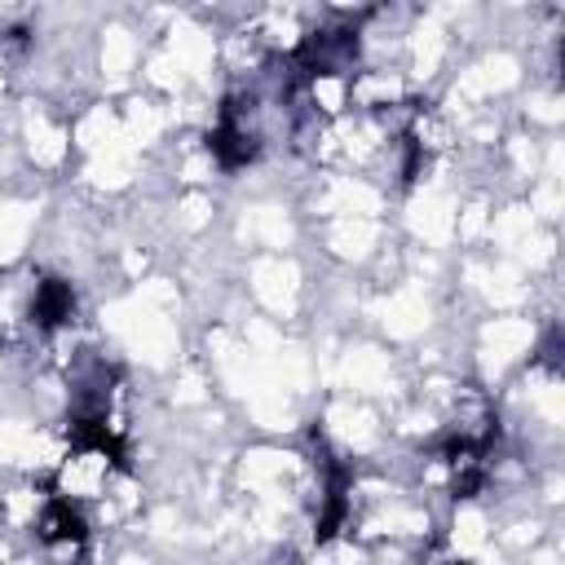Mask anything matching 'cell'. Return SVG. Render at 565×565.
Masks as SVG:
<instances>
[{"instance_id": "1", "label": "cell", "mask_w": 565, "mask_h": 565, "mask_svg": "<svg viewBox=\"0 0 565 565\" xmlns=\"http://www.w3.org/2000/svg\"><path fill=\"white\" fill-rule=\"evenodd\" d=\"M35 534H40V543H44V552L57 561V565H66V561H75L79 556V547H84V516H79V508L71 503V499H62V494H53L40 512H35Z\"/></svg>"}, {"instance_id": "2", "label": "cell", "mask_w": 565, "mask_h": 565, "mask_svg": "<svg viewBox=\"0 0 565 565\" xmlns=\"http://www.w3.org/2000/svg\"><path fill=\"white\" fill-rule=\"evenodd\" d=\"M71 313H75V291H71V282L44 278V282L31 287V327H35V331H53V327L71 322Z\"/></svg>"}]
</instances>
